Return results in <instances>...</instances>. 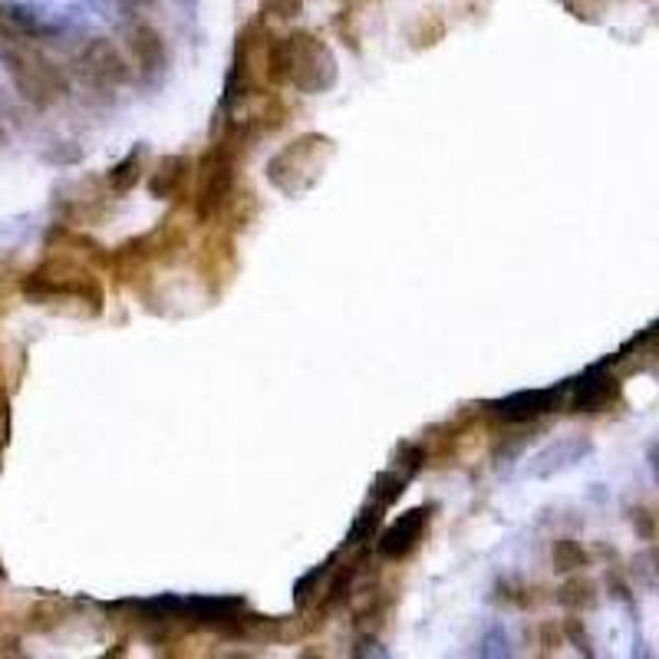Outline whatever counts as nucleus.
<instances>
[{
    "label": "nucleus",
    "mask_w": 659,
    "mask_h": 659,
    "mask_svg": "<svg viewBox=\"0 0 659 659\" xmlns=\"http://www.w3.org/2000/svg\"><path fill=\"white\" fill-rule=\"evenodd\" d=\"M139 169H142V152L136 149V152H129V155L109 172V188H112V192H129V188L139 182V175H142Z\"/></svg>",
    "instance_id": "nucleus-15"
},
{
    "label": "nucleus",
    "mask_w": 659,
    "mask_h": 659,
    "mask_svg": "<svg viewBox=\"0 0 659 659\" xmlns=\"http://www.w3.org/2000/svg\"><path fill=\"white\" fill-rule=\"evenodd\" d=\"M551 558H554V571H558V574H577L581 568H587V564H591V558H587L584 544H581V541H574V538H558V541H554V551H551Z\"/></svg>",
    "instance_id": "nucleus-12"
},
{
    "label": "nucleus",
    "mask_w": 659,
    "mask_h": 659,
    "mask_svg": "<svg viewBox=\"0 0 659 659\" xmlns=\"http://www.w3.org/2000/svg\"><path fill=\"white\" fill-rule=\"evenodd\" d=\"M324 574H327V568H314L307 577H301V581H298V587H294V597H298V604H307V601L314 597V591L321 587Z\"/></svg>",
    "instance_id": "nucleus-16"
},
{
    "label": "nucleus",
    "mask_w": 659,
    "mask_h": 659,
    "mask_svg": "<svg viewBox=\"0 0 659 659\" xmlns=\"http://www.w3.org/2000/svg\"><path fill=\"white\" fill-rule=\"evenodd\" d=\"M264 73L271 83H294L304 93H324L336 79V63L324 40L314 33L268 36Z\"/></svg>",
    "instance_id": "nucleus-1"
},
{
    "label": "nucleus",
    "mask_w": 659,
    "mask_h": 659,
    "mask_svg": "<svg viewBox=\"0 0 659 659\" xmlns=\"http://www.w3.org/2000/svg\"><path fill=\"white\" fill-rule=\"evenodd\" d=\"M564 399V389L561 386H551V389H521L501 402H495V412L508 422H531V419H541L548 412H554Z\"/></svg>",
    "instance_id": "nucleus-6"
},
{
    "label": "nucleus",
    "mask_w": 659,
    "mask_h": 659,
    "mask_svg": "<svg viewBox=\"0 0 659 659\" xmlns=\"http://www.w3.org/2000/svg\"><path fill=\"white\" fill-rule=\"evenodd\" d=\"M617 399H620V379L614 372H607V363L587 369L571 386V409L574 412H604Z\"/></svg>",
    "instance_id": "nucleus-4"
},
{
    "label": "nucleus",
    "mask_w": 659,
    "mask_h": 659,
    "mask_svg": "<svg viewBox=\"0 0 659 659\" xmlns=\"http://www.w3.org/2000/svg\"><path fill=\"white\" fill-rule=\"evenodd\" d=\"M212 169H208V175H205V185H202V198H198V215L202 218H208L212 215V208H218L222 202H225V195L231 192V185H235V159L225 152V149H218L215 155H212Z\"/></svg>",
    "instance_id": "nucleus-7"
},
{
    "label": "nucleus",
    "mask_w": 659,
    "mask_h": 659,
    "mask_svg": "<svg viewBox=\"0 0 659 659\" xmlns=\"http://www.w3.org/2000/svg\"><path fill=\"white\" fill-rule=\"evenodd\" d=\"M129 50H132V60L139 66V73L145 76H155L165 69V40L155 26L149 23H136L132 33H129Z\"/></svg>",
    "instance_id": "nucleus-8"
},
{
    "label": "nucleus",
    "mask_w": 659,
    "mask_h": 659,
    "mask_svg": "<svg viewBox=\"0 0 659 659\" xmlns=\"http://www.w3.org/2000/svg\"><path fill=\"white\" fill-rule=\"evenodd\" d=\"M382 525V505H376V501H369L359 515H356V521H353V528H349V538H346V544H363V541H369V538H376V528Z\"/></svg>",
    "instance_id": "nucleus-14"
},
{
    "label": "nucleus",
    "mask_w": 659,
    "mask_h": 659,
    "mask_svg": "<svg viewBox=\"0 0 659 659\" xmlns=\"http://www.w3.org/2000/svg\"><path fill=\"white\" fill-rule=\"evenodd\" d=\"M0 60H3L17 93L26 102H33L36 109H46L69 93L66 73L30 40H0Z\"/></svg>",
    "instance_id": "nucleus-2"
},
{
    "label": "nucleus",
    "mask_w": 659,
    "mask_h": 659,
    "mask_svg": "<svg viewBox=\"0 0 659 659\" xmlns=\"http://www.w3.org/2000/svg\"><path fill=\"white\" fill-rule=\"evenodd\" d=\"M653 561H657V574H659V548H657V551H653Z\"/></svg>",
    "instance_id": "nucleus-20"
},
{
    "label": "nucleus",
    "mask_w": 659,
    "mask_h": 659,
    "mask_svg": "<svg viewBox=\"0 0 659 659\" xmlns=\"http://www.w3.org/2000/svg\"><path fill=\"white\" fill-rule=\"evenodd\" d=\"M564 634H568V640L584 653V657H591L594 650H591V637H587V630H584V624L577 620V617H571L568 624H564Z\"/></svg>",
    "instance_id": "nucleus-18"
},
{
    "label": "nucleus",
    "mask_w": 659,
    "mask_h": 659,
    "mask_svg": "<svg viewBox=\"0 0 659 659\" xmlns=\"http://www.w3.org/2000/svg\"><path fill=\"white\" fill-rule=\"evenodd\" d=\"M76 69L79 76L93 86V89H102V93H112L119 86L129 83V66L122 60V53L112 46V40L106 36H93L79 46L76 53Z\"/></svg>",
    "instance_id": "nucleus-3"
},
{
    "label": "nucleus",
    "mask_w": 659,
    "mask_h": 659,
    "mask_svg": "<svg viewBox=\"0 0 659 659\" xmlns=\"http://www.w3.org/2000/svg\"><path fill=\"white\" fill-rule=\"evenodd\" d=\"M406 475H399V472H379L376 478H372V488H369V501H376V505H382V508H389V505H396L399 498H402V491H406Z\"/></svg>",
    "instance_id": "nucleus-13"
},
{
    "label": "nucleus",
    "mask_w": 659,
    "mask_h": 659,
    "mask_svg": "<svg viewBox=\"0 0 659 659\" xmlns=\"http://www.w3.org/2000/svg\"><path fill=\"white\" fill-rule=\"evenodd\" d=\"M558 601H561L568 611H587V607L597 604V584L587 581V577H577V574H574V577H568V581L561 584Z\"/></svg>",
    "instance_id": "nucleus-11"
},
{
    "label": "nucleus",
    "mask_w": 659,
    "mask_h": 659,
    "mask_svg": "<svg viewBox=\"0 0 659 659\" xmlns=\"http://www.w3.org/2000/svg\"><path fill=\"white\" fill-rule=\"evenodd\" d=\"M650 458H653V472H657V482H659V442H657V445H653Z\"/></svg>",
    "instance_id": "nucleus-19"
},
{
    "label": "nucleus",
    "mask_w": 659,
    "mask_h": 659,
    "mask_svg": "<svg viewBox=\"0 0 659 659\" xmlns=\"http://www.w3.org/2000/svg\"><path fill=\"white\" fill-rule=\"evenodd\" d=\"M429 518H432V511L429 508H412V511H406L392 528H386V534L379 538V558H386V561H402V558H409L415 548H419V541H422V534H425V528H429Z\"/></svg>",
    "instance_id": "nucleus-5"
},
{
    "label": "nucleus",
    "mask_w": 659,
    "mask_h": 659,
    "mask_svg": "<svg viewBox=\"0 0 659 659\" xmlns=\"http://www.w3.org/2000/svg\"><path fill=\"white\" fill-rule=\"evenodd\" d=\"M188 175H192V162L182 159V155H175V159H165L159 165V172L152 175L149 188H152L155 198H172V195H179L185 188Z\"/></svg>",
    "instance_id": "nucleus-10"
},
{
    "label": "nucleus",
    "mask_w": 659,
    "mask_h": 659,
    "mask_svg": "<svg viewBox=\"0 0 659 659\" xmlns=\"http://www.w3.org/2000/svg\"><path fill=\"white\" fill-rule=\"evenodd\" d=\"M185 620L195 624H231L245 617L241 597H188L185 601Z\"/></svg>",
    "instance_id": "nucleus-9"
},
{
    "label": "nucleus",
    "mask_w": 659,
    "mask_h": 659,
    "mask_svg": "<svg viewBox=\"0 0 659 659\" xmlns=\"http://www.w3.org/2000/svg\"><path fill=\"white\" fill-rule=\"evenodd\" d=\"M630 521H634V528H637V534H640L644 541H653V538H657V518H653V511L634 508V511H630Z\"/></svg>",
    "instance_id": "nucleus-17"
}]
</instances>
